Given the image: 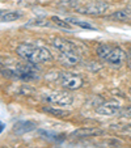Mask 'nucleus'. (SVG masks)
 <instances>
[{
  "label": "nucleus",
  "mask_w": 131,
  "mask_h": 148,
  "mask_svg": "<svg viewBox=\"0 0 131 148\" xmlns=\"http://www.w3.org/2000/svg\"><path fill=\"white\" fill-rule=\"evenodd\" d=\"M16 53L21 59L29 62L32 64L47 63L53 59V55L47 47L37 45V43H30V42H25V43L19 45L16 49Z\"/></svg>",
  "instance_id": "obj_1"
},
{
  "label": "nucleus",
  "mask_w": 131,
  "mask_h": 148,
  "mask_svg": "<svg viewBox=\"0 0 131 148\" xmlns=\"http://www.w3.org/2000/svg\"><path fill=\"white\" fill-rule=\"evenodd\" d=\"M96 54L101 60L115 68L122 67L126 63V58H127V54L122 47L109 45V43H100L96 49Z\"/></svg>",
  "instance_id": "obj_2"
},
{
  "label": "nucleus",
  "mask_w": 131,
  "mask_h": 148,
  "mask_svg": "<svg viewBox=\"0 0 131 148\" xmlns=\"http://www.w3.org/2000/svg\"><path fill=\"white\" fill-rule=\"evenodd\" d=\"M76 11L89 16H101L109 9V4L105 0H84L75 5Z\"/></svg>",
  "instance_id": "obj_3"
},
{
  "label": "nucleus",
  "mask_w": 131,
  "mask_h": 148,
  "mask_svg": "<svg viewBox=\"0 0 131 148\" xmlns=\"http://www.w3.org/2000/svg\"><path fill=\"white\" fill-rule=\"evenodd\" d=\"M43 100L51 105H59V106H68L73 103V96L64 90H55V92L47 93L43 96Z\"/></svg>",
  "instance_id": "obj_4"
},
{
  "label": "nucleus",
  "mask_w": 131,
  "mask_h": 148,
  "mask_svg": "<svg viewBox=\"0 0 131 148\" xmlns=\"http://www.w3.org/2000/svg\"><path fill=\"white\" fill-rule=\"evenodd\" d=\"M59 83L63 88L70 90H76L83 87L84 80L80 75L73 72H60L59 75Z\"/></svg>",
  "instance_id": "obj_5"
},
{
  "label": "nucleus",
  "mask_w": 131,
  "mask_h": 148,
  "mask_svg": "<svg viewBox=\"0 0 131 148\" xmlns=\"http://www.w3.org/2000/svg\"><path fill=\"white\" fill-rule=\"evenodd\" d=\"M121 109V103L118 101H108V102L101 103L100 106L96 109V112L100 115H106V117H115L119 114Z\"/></svg>",
  "instance_id": "obj_6"
},
{
  "label": "nucleus",
  "mask_w": 131,
  "mask_h": 148,
  "mask_svg": "<svg viewBox=\"0 0 131 148\" xmlns=\"http://www.w3.org/2000/svg\"><path fill=\"white\" fill-rule=\"evenodd\" d=\"M58 60L62 66L71 68V67H75L79 62H80V56L78 55V53H75V50L63 51V53L58 54Z\"/></svg>",
  "instance_id": "obj_7"
},
{
  "label": "nucleus",
  "mask_w": 131,
  "mask_h": 148,
  "mask_svg": "<svg viewBox=\"0 0 131 148\" xmlns=\"http://www.w3.org/2000/svg\"><path fill=\"white\" fill-rule=\"evenodd\" d=\"M104 131L101 129H96V127H81L78 129L71 134V136L75 139H84V138H91V136H98L102 135Z\"/></svg>",
  "instance_id": "obj_8"
},
{
  "label": "nucleus",
  "mask_w": 131,
  "mask_h": 148,
  "mask_svg": "<svg viewBox=\"0 0 131 148\" xmlns=\"http://www.w3.org/2000/svg\"><path fill=\"white\" fill-rule=\"evenodd\" d=\"M106 18L112 20V21H119V23H130L131 21V7L119 9V11L106 16Z\"/></svg>",
  "instance_id": "obj_9"
},
{
  "label": "nucleus",
  "mask_w": 131,
  "mask_h": 148,
  "mask_svg": "<svg viewBox=\"0 0 131 148\" xmlns=\"http://www.w3.org/2000/svg\"><path fill=\"white\" fill-rule=\"evenodd\" d=\"M53 46L59 51V53L73 50V43L72 42L62 38V37H55V38H53Z\"/></svg>",
  "instance_id": "obj_10"
},
{
  "label": "nucleus",
  "mask_w": 131,
  "mask_h": 148,
  "mask_svg": "<svg viewBox=\"0 0 131 148\" xmlns=\"http://www.w3.org/2000/svg\"><path fill=\"white\" fill-rule=\"evenodd\" d=\"M36 129V123L34 122H29V121H21V122H17L13 126V132L17 135H23L26 132H30L32 130Z\"/></svg>",
  "instance_id": "obj_11"
},
{
  "label": "nucleus",
  "mask_w": 131,
  "mask_h": 148,
  "mask_svg": "<svg viewBox=\"0 0 131 148\" xmlns=\"http://www.w3.org/2000/svg\"><path fill=\"white\" fill-rule=\"evenodd\" d=\"M23 17L19 11H0V23H13Z\"/></svg>",
  "instance_id": "obj_12"
},
{
  "label": "nucleus",
  "mask_w": 131,
  "mask_h": 148,
  "mask_svg": "<svg viewBox=\"0 0 131 148\" xmlns=\"http://www.w3.org/2000/svg\"><path fill=\"white\" fill-rule=\"evenodd\" d=\"M42 112H45V113H47V114L53 115V117H58V118H67L71 115V112H68V110L56 109V108H51V106L42 108Z\"/></svg>",
  "instance_id": "obj_13"
},
{
  "label": "nucleus",
  "mask_w": 131,
  "mask_h": 148,
  "mask_svg": "<svg viewBox=\"0 0 131 148\" xmlns=\"http://www.w3.org/2000/svg\"><path fill=\"white\" fill-rule=\"evenodd\" d=\"M51 23H53L54 25L59 26V28L68 29V30H70V29H72V25L68 23L67 20H62V18H59L58 16H53V17H51Z\"/></svg>",
  "instance_id": "obj_14"
},
{
  "label": "nucleus",
  "mask_w": 131,
  "mask_h": 148,
  "mask_svg": "<svg viewBox=\"0 0 131 148\" xmlns=\"http://www.w3.org/2000/svg\"><path fill=\"white\" fill-rule=\"evenodd\" d=\"M67 21L71 24V25L79 26V28H83V29H91V30H93V29H96L93 25H91V24L85 23V21H80V20H75V18H67Z\"/></svg>",
  "instance_id": "obj_15"
},
{
  "label": "nucleus",
  "mask_w": 131,
  "mask_h": 148,
  "mask_svg": "<svg viewBox=\"0 0 131 148\" xmlns=\"http://www.w3.org/2000/svg\"><path fill=\"white\" fill-rule=\"evenodd\" d=\"M51 24H53L51 20L49 21L46 18H38V20H30V23L26 24V26H49Z\"/></svg>",
  "instance_id": "obj_16"
},
{
  "label": "nucleus",
  "mask_w": 131,
  "mask_h": 148,
  "mask_svg": "<svg viewBox=\"0 0 131 148\" xmlns=\"http://www.w3.org/2000/svg\"><path fill=\"white\" fill-rule=\"evenodd\" d=\"M122 118H131V105H128V106L123 108V109H121L119 114Z\"/></svg>",
  "instance_id": "obj_17"
},
{
  "label": "nucleus",
  "mask_w": 131,
  "mask_h": 148,
  "mask_svg": "<svg viewBox=\"0 0 131 148\" xmlns=\"http://www.w3.org/2000/svg\"><path fill=\"white\" fill-rule=\"evenodd\" d=\"M127 58H126V63H127V67H128V70L131 71V47L128 49V51L127 53Z\"/></svg>",
  "instance_id": "obj_18"
},
{
  "label": "nucleus",
  "mask_w": 131,
  "mask_h": 148,
  "mask_svg": "<svg viewBox=\"0 0 131 148\" xmlns=\"http://www.w3.org/2000/svg\"><path fill=\"white\" fill-rule=\"evenodd\" d=\"M123 132H127V134H131V125H127L123 129Z\"/></svg>",
  "instance_id": "obj_19"
}]
</instances>
